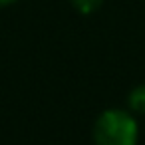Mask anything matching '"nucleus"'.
Wrapping results in <instances>:
<instances>
[{"label": "nucleus", "instance_id": "nucleus-1", "mask_svg": "<svg viewBox=\"0 0 145 145\" xmlns=\"http://www.w3.org/2000/svg\"><path fill=\"white\" fill-rule=\"evenodd\" d=\"M137 137V121L123 109H107L93 123L95 145H135Z\"/></svg>", "mask_w": 145, "mask_h": 145}, {"label": "nucleus", "instance_id": "nucleus-2", "mask_svg": "<svg viewBox=\"0 0 145 145\" xmlns=\"http://www.w3.org/2000/svg\"><path fill=\"white\" fill-rule=\"evenodd\" d=\"M129 107L135 111V113H141L145 115V84L141 86H135L131 91H129Z\"/></svg>", "mask_w": 145, "mask_h": 145}, {"label": "nucleus", "instance_id": "nucleus-3", "mask_svg": "<svg viewBox=\"0 0 145 145\" xmlns=\"http://www.w3.org/2000/svg\"><path fill=\"white\" fill-rule=\"evenodd\" d=\"M101 2H103V0H72V4L76 6V10L82 12V14H91V12H95V10L101 6Z\"/></svg>", "mask_w": 145, "mask_h": 145}, {"label": "nucleus", "instance_id": "nucleus-4", "mask_svg": "<svg viewBox=\"0 0 145 145\" xmlns=\"http://www.w3.org/2000/svg\"><path fill=\"white\" fill-rule=\"evenodd\" d=\"M12 2H18V0H0V6H8Z\"/></svg>", "mask_w": 145, "mask_h": 145}]
</instances>
